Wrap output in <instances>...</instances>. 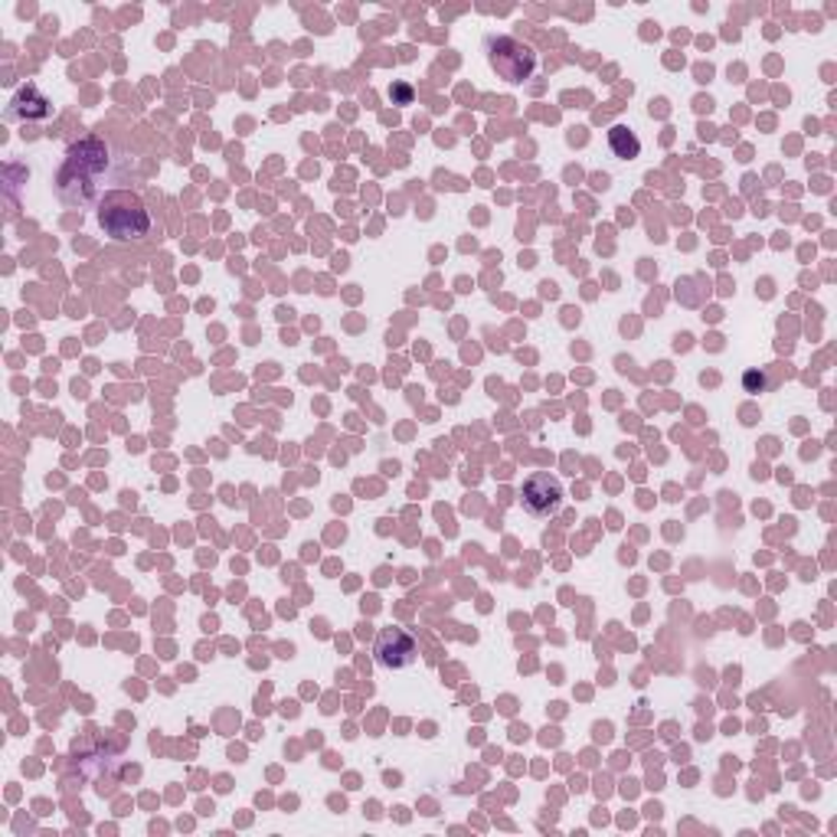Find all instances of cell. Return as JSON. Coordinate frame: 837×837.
Here are the masks:
<instances>
[{
    "label": "cell",
    "mask_w": 837,
    "mask_h": 837,
    "mask_svg": "<svg viewBox=\"0 0 837 837\" xmlns=\"http://www.w3.org/2000/svg\"><path fill=\"white\" fill-rule=\"evenodd\" d=\"M374 657H377V664L387 667V670H403V667L416 664V638H413L406 628H383V631L377 634Z\"/></svg>",
    "instance_id": "277c9868"
},
{
    "label": "cell",
    "mask_w": 837,
    "mask_h": 837,
    "mask_svg": "<svg viewBox=\"0 0 837 837\" xmlns=\"http://www.w3.org/2000/svg\"><path fill=\"white\" fill-rule=\"evenodd\" d=\"M743 387H746L749 393H766V387H769V377H766L763 370H749V374L743 377Z\"/></svg>",
    "instance_id": "ba28073f"
},
{
    "label": "cell",
    "mask_w": 837,
    "mask_h": 837,
    "mask_svg": "<svg viewBox=\"0 0 837 837\" xmlns=\"http://www.w3.org/2000/svg\"><path fill=\"white\" fill-rule=\"evenodd\" d=\"M609 148H612V154H616L619 161H631V158H638L641 141L634 138V131H631V128H626V125H616V128L609 131Z\"/></svg>",
    "instance_id": "52a82bcc"
},
{
    "label": "cell",
    "mask_w": 837,
    "mask_h": 837,
    "mask_svg": "<svg viewBox=\"0 0 837 837\" xmlns=\"http://www.w3.org/2000/svg\"><path fill=\"white\" fill-rule=\"evenodd\" d=\"M49 115V102L33 89V85H26V89H20L16 95H13V102L7 105V118L10 122H33V118H46Z\"/></svg>",
    "instance_id": "8992f818"
},
{
    "label": "cell",
    "mask_w": 837,
    "mask_h": 837,
    "mask_svg": "<svg viewBox=\"0 0 837 837\" xmlns=\"http://www.w3.org/2000/svg\"><path fill=\"white\" fill-rule=\"evenodd\" d=\"M524 511L530 517H553L560 514L563 507V484L553 478V474H534L527 484H524Z\"/></svg>",
    "instance_id": "5b68a950"
},
{
    "label": "cell",
    "mask_w": 837,
    "mask_h": 837,
    "mask_svg": "<svg viewBox=\"0 0 837 837\" xmlns=\"http://www.w3.org/2000/svg\"><path fill=\"white\" fill-rule=\"evenodd\" d=\"M112 148L99 135H85L66 151V161L56 174V194L66 207H89L95 204L105 187V177L112 174Z\"/></svg>",
    "instance_id": "6da1fadb"
},
{
    "label": "cell",
    "mask_w": 837,
    "mask_h": 837,
    "mask_svg": "<svg viewBox=\"0 0 837 837\" xmlns=\"http://www.w3.org/2000/svg\"><path fill=\"white\" fill-rule=\"evenodd\" d=\"M99 226L115 242H141L151 232V216L138 194L118 187L99 200Z\"/></svg>",
    "instance_id": "7a4b0ae2"
},
{
    "label": "cell",
    "mask_w": 837,
    "mask_h": 837,
    "mask_svg": "<svg viewBox=\"0 0 837 837\" xmlns=\"http://www.w3.org/2000/svg\"><path fill=\"white\" fill-rule=\"evenodd\" d=\"M488 62L501 79L524 82L537 69V53L527 43L514 39V36H491L488 39Z\"/></svg>",
    "instance_id": "3957f363"
}]
</instances>
